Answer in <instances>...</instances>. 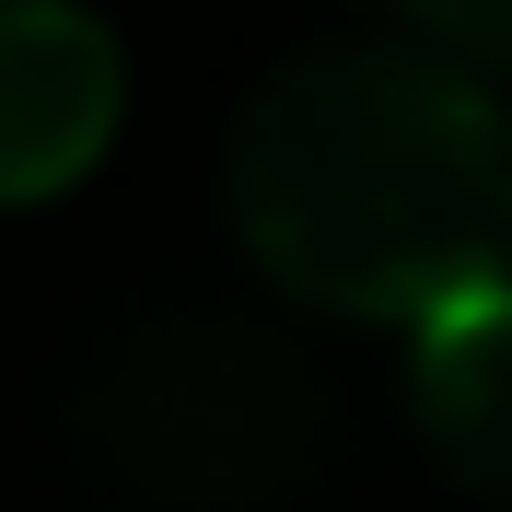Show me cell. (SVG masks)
I'll use <instances>...</instances> for the list:
<instances>
[{
    "label": "cell",
    "mask_w": 512,
    "mask_h": 512,
    "mask_svg": "<svg viewBox=\"0 0 512 512\" xmlns=\"http://www.w3.org/2000/svg\"><path fill=\"white\" fill-rule=\"evenodd\" d=\"M222 198L291 303L419 326L512 280V105L419 35H326L233 105Z\"/></svg>",
    "instance_id": "6da1fadb"
},
{
    "label": "cell",
    "mask_w": 512,
    "mask_h": 512,
    "mask_svg": "<svg viewBox=\"0 0 512 512\" xmlns=\"http://www.w3.org/2000/svg\"><path fill=\"white\" fill-rule=\"evenodd\" d=\"M59 454L94 512H315L350 478V408L291 326L140 303L59 373Z\"/></svg>",
    "instance_id": "7a4b0ae2"
},
{
    "label": "cell",
    "mask_w": 512,
    "mask_h": 512,
    "mask_svg": "<svg viewBox=\"0 0 512 512\" xmlns=\"http://www.w3.org/2000/svg\"><path fill=\"white\" fill-rule=\"evenodd\" d=\"M128 59L94 0H0V210L59 198L117 140Z\"/></svg>",
    "instance_id": "3957f363"
},
{
    "label": "cell",
    "mask_w": 512,
    "mask_h": 512,
    "mask_svg": "<svg viewBox=\"0 0 512 512\" xmlns=\"http://www.w3.org/2000/svg\"><path fill=\"white\" fill-rule=\"evenodd\" d=\"M408 419L454 489L512 512V280L408 326Z\"/></svg>",
    "instance_id": "277c9868"
},
{
    "label": "cell",
    "mask_w": 512,
    "mask_h": 512,
    "mask_svg": "<svg viewBox=\"0 0 512 512\" xmlns=\"http://www.w3.org/2000/svg\"><path fill=\"white\" fill-rule=\"evenodd\" d=\"M396 12L419 24V47H443V59L512 82V0H396Z\"/></svg>",
    "instance_id": "5b68a950"
}]
</instances>
